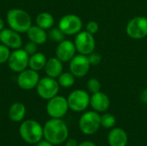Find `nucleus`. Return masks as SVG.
I'll return each instance as SVG.
<instances>
[{"mask_svg": "<svg viewBox=\"0 0 147 146\" xmlns=\"http://www.w3.org/2000/svg\"><path fill=\"white\" fill-rule=\"evenodd\" d=\"M24 50L26 51V52L28 55L31 56V55H33V54H34L36 52V51H37V44H35L33 41H29L25 45Z\"/></svg>", "mask_w": 147, "mask_h": 146, "instance_id": "nucleus-30", "label": "nucleus"}, {"mask_svg": "<svg viewBox=\"0 0 147 146\" xmlns=\"http://www.w3.org/2000/svg\"><path fill=\"white\" fill-rule=\"evenodd\" d=\"M88 59L90 63V65H98L102 62V56L97 52H91L88 55Z\"/></svg>", "mask_w": 147, "mask_h": 146, "instance_id": "nucleus-28", "label": "nucleus"}, {"mask_svg": "<svg viewBox=\"0 0 147 146\" xmlns=\"http://www.w3.org/2000/svg\"><path fill=\"white\" fill-rule=\"evenodd\" d=\"M69 108L67 99L61 96H55L51 98L47 105V112L55 119H60L67 113Z\"/></svg>", "mask_w": 147, "mask_h": 146, "instance_id": "nucleus-10", "label": "nucleus"}, {"mask_svg": "<svg viewBox=\"0 0 147 146\" xmlns=\"http://www.w3.org/2000/svg\"><path fill=\"white\" fill-rule=\"evenodd\" d=\"M40 81L38 71L32 69L24 70L21 71L17 77V83L19 87L25 90H29L37 86Z\"/></svg>", "mask_w": 147, "mask_h": 146, "instance_id": "nucleus-13", "label": "nucleus"}, {"mask_svg": "<svg viewBox=\"0 0 147 146\" xmlns=\"http://www.w3.org/2000/svg\"><path fill=\"white\" fill-rule=\"evenodd\" d=\"M65 146H78V143L76 139H71L66 142Z\"/></svg>", "mask_w": 147, "mask_h": 146, "instance_id": "nucleus-32", "label": "nucleus"}, {"mask_svg": "<svg viewBox=\"0 0 147 146\" xmlns=\"http://www.w3.org/2000/svg\"><path fill=\"white\" fill-rule=\"evenodd\" d=\"M65 34L59 28H52L48 34V36L49 38L53 40V41H56V42H61L65 40Z\"/></svg>", "mask_w": 147, "mask_h": 146, "instance_id": "nucleus-25", "label": "nucleus"}, {"mask_svg": "<svg viewBox=\"0 0 147 146\" xmlns=\"http://www.w3.org/2000/svg\"><path fill=\"white\" fill-rule=\"evenodd\" d=\"M90 97L89 94L83 89L73 90L67 98L69 108L74 112L84 111L90 105Z\"/></svg>", "mask_w": 147, "mask_h": 146, "instance_id": "nucleus-8", "label": "nucleus"}, {"mask_svg": "<svg viewBox=\"0 0 147 146\" xmlns=\"http://www.w3.org/2000/svg\"><path fill=\"white\" fill-rule=\"evenodd\" d=\"M36 24L45 30L49 29L54 25V18L48 12H41L36 17Z\"/></svg>", "mask_w": 147, "mask_h": 146, "instance_id": "nucleus-22", "label": "nucleus"}, {"mask_svg": "<svg viewBox=\"0 0 147 146\" xmlns=\"http://www.w3.org/2000/svg\"><path fill=\"white\" fill-rule=\"evenodd\" d=\"M87 89L92 94L100 91L101 83H100L99 80H97L96 78H90L87 83Z\"/></svg>", "mask_w": 147, "mask_h": 146, "instance_id": "nucleus-26", "label": "nucleus"}, {"mask_svg": "<svg viewBox=\"0 0 147 146\" xmlns=\"http://www.w3.org/2000/svg\"><path fill=\"white\" fill-rule=\"evenodd\" d=\"M29 55L26 52L24 49H15L10 52L9 58L8 59V65L11 71L15 72H21L27 69L28 66Z\"/></svg>", "mask_w": 147, "mask_h": 146, "instance_id": "nucleus-11", "label": "nucleus"}, {"mask_svg": "<svg viewBox=\"0 0 147 146\" xmlns=\"http://www.w3.org/2000/svg\"><path fill=\"white\" fill-rule=\"evenodd\" d=\"M58 83L59 86L63 88H70L75 83V77L74 75L70 72H62L59 77H58Z\"/></svg>", "mask_w": 147, "mask_h": 146, "instance_id": "nucleus-23", "label": "nucleus"}, {"mask_svg": "<svg viewBox=\"0 0 147 146\" xmlns=\"http://www.w3.org/2000/svg\"><path fill=\"white\" fill-rule=\"evenodd\" d=\"M0 41L2 44L12 49H19L22 45L19 33L11 28H3L0 32Z\"/></svg>", "mask_w": 147, "mask_h": 146, "instance_id": "nucleus-14", "label": "nucleus"}, {"mask_svg": "<svg viewBox=\"0 0 147 146\" xmlns=\"http://www.w3.org/2000/svg\"><path fill=\"white\" fill-rule=\"evenodd\" d=\"M7 22L11 29L18 33H27L32 26L31 17L28 13L20 9H12L8 11Z\"/></svg>", "mask_w": 147, "mask_h": 146, "instance_id": "nucleus-2", "label": "nucleus"}, {"mask_svg": "<svg viewBox=\"0 0 147 146\" xmlns=\"http://www.w3.org/2000/svg\"><path fill=\"white\" fill-rule=\"evenodd\" d=\"M70 71L74 75L75 77H84L90 68V63L89 61L88 56L84 54L75 55L69 63Z\"/></svg>", "mask_w": 147, "mask_h": 146, "instance_id": "nucleus-12", "label": "nucleus"}, {"mask_svg": "<svg viewBox=\"0 0 147 146\" xmlns=\"http://www.w3.org/2000/svg\"><path fill=\"white\" fill-rule=\"evenodd\" d=\"M116 122L115 117L111 114H104L101 116V126L104 128H112Z\"/></svg>", "mask_w": 147, "mask_h": 146, "instance_id": "nucleus-24", "label": "nucleus"}, {"mask_svg": "<svg viewBox=\"0 0 147 146\" xmlns=\"http://www.w3.org/2000/svg\"><path fill=\"white\" fill-rule=\"evenodd\" d=\"M25 114H26L25 106L20 102H16V103L12 104L9 108V119L15 122L21 121L24 118Z\"/></svg>", "mask_w": 147, "mask_h": 146, "instance_id": "nucleus-21", "label": "nucleus"}, {"mask_svg": "<svg viewBox=\"0 0 147 146\" xmlns=\"http://www.w3.org/2000/svg\"><path fill=\"white\" fill-rule=\"evenodd\" d=\"M83 28V22L79 16L74 14H68L61 17L59 22V28L65 35L78 34Z\"/></svg>", "mask_w": 147, "mask_h": 146, "instance_id": "nucleus-6", "label": "nucleus"}, {"mask_svg": "<svg viewBox=\"0 0 147 146\" xmlns=\"http://www.w3.org/2000/svg\"><path fill=\"white\" fill-rule=\"evenodd\" d=\"M78 126L84 134L92 135L101 126V116L96 111H88L80 117Z\"/></svg>", "mask_w": 147, "mask_h": 146, "instance_id": "nucleus-4", "label": "nucleus"}, {"mask_svg": "<svg viewBox=\"0 0 147 146\" xmlns=\"http://www.w3.org/2000/svg\"><path fill=\"white\" fill-rule=\"evenodd\" d=\"M128 137L122 128H113L108 135V142L110 146H126Z\"/></svg>", "mask_w": 147, "mask_h": 146, "instance_id": "nucleus-17", "label": "nucleus"}, {"mask_svg": "<svg viewBox=\"0 0 147 146\" xmlns=\"http://www.w3.org/2000/svg\"><path fill=\"white\" fill-rule=\"evenodd\" d=\"M20 134L26 142L35 144L40 141L43 136V129L37 121L28 120L22 123L20 126Z\"/></svg>", "mask_w": 147, "mask_h": 146, "instance_id": "nucleus-3", "label": "nucleus"}, {"mask_svg": "<svg viewBox=\"0 0 147 146\" xmlns=\"http://www.w3.org/2000/svg\"><path fill=\"white\" fill-rule=\"evenodd\" d=\"M99 30V24L96 21H90L86 25V31L91 34H95Z\"/></svg>", "mask_w": 147, "mask_h": 146, "instance_id": "nucleus-29", "label": "nucleus"}, {"mask_svg": "<svg viewBox=\"0 0 147 146\" xmlns=\"http://www.w3.org/2000/svg\"><path fill=\"white\" fill-rule=\"evenodd\" d=\"M36 89L38 95L41 98L45 100H50L51 98L57 96L59 90V84L58 81L55 80V78L46 77L40 79Z\"/></svg>", "mask_w": 147, "mask_h": 146, "instance_id": "nucleus-7", "label": "nucleus"}, {"mask_svg": "<svg viewBox=\"0 0 147 146\" xmlns=\"http://www.w3.org/2000/svg\"><path fill=\"white\" fill-rule=\"evenodd\" d=\"M43 135L51 144L60 145L67 139L68 128L63 120L53 118L45 124Z\"/></svg>", "mask_w": 147, "mask_h": 146, "instance_id": "nucleus-1", "label": "nucleus"}, {"mask_svg": "<svg viewBox=\"0 0 147 146\" xmlns=\"http://www.w3.org/2000/svg\"><path fill=\"white\" fill-rule=\"evenodd\" d=\"M37 146H53V144H51L50 142H48L47 140V141H41L40 142Z\"/></svg>", "mask_w": 147, "mask_h": 146, "instance_id": "nucleus-34", "label": "nucleus"}, {"mask_svg": "<svg viewBox=\"0 0 147 146\" xmlns=\"http://www.w3.org/2000/svg\"><path fill=\"white\" fill-rule=\"evenodd\" d=\"M76 51L77 49L73 42L68 40H64L59 43L56 48V58L61 62H70L75 56Z\"/></svg>", "mask_w": 147, "mask_h": 146, "instance_id": "nucleus-15", "label": "nucleus"}, {"mask_svg": "<svg viewBox=\"0 0 147 146\" xmlns=\"http://www.w3.org/2000/svg\"><path fill=\"white\" fill-rule=\"evenodd\" d=\"M74 44L77 51L80 54L87 56L93 52L96 47V40L93 34H90L86 30L82 32L80 31L78 34H77Z\"/></svg>", "mask_w": 147, "mask_h": 146, "instance_id": "nucleus-9", "label": "nucleus"}, {"mask_svg": "<svg viewBox=\"0 0 147 146\" xmlns=\"http://www.w3.org/2000/svg\"><path fill=\"white\" fill-rule=\"evenodd\" d=\"M78 146H96L93 142L91 141H84L80 144H78Z\"/></svg>", "mask_w": 147, "mask_h": 146, "instance_id": "nucleus-33", "label": "nucleus"}, {"mask_svg": "<svg viewBox=\"0 0 147 146\" xmlns=\"http://www.w3.org/2000/svg\"><path fill=\"white\" fill-rule=\"evenodd\" d=\"M47 61V60L45 54L41 52H35L34 54L30 56L28 60V66L30 69L39 71L45 68Z\"/></svg>", "mask_w": 147, "mask_h": 146, "instance_id": "nucleus-20", "label": "nucleus"}, {"mask_svg": "<svg viewBox=\"0 0 147 146\" xmlns=\"http://www.w3.org/2000/svg\"><path fill=\"white\" fill-rule=\"evenodd\" d=\"M27 34L29 40L37 45H43L47 42V34L45 29L40 28L39 26H31L27 31Z\"/></svg>", "mask_w": 147, "mask_h": 146, "instance_id": "nucleus-19", "label": "nucleus"}, {"mask_svg": "<svg viewBox=\"0 0 147 146\" xmlns=\"http://www.w3.org/2000/svg\"><path fill=\"white\" fill-rule=\"evenodd\" d=\"M63 62H61L58 58L49 59L45 65V72L47 77L56 78L63 72Z\"/></svg>", "mask_w": 147, "mask_h": 146, "instance_id": "nucleus-18", "label": "nucleus"}, {"mask_svg": "<svg viewBox=\"0 0 147 146\" xmlns=\"http://www.w3.org/2000/svg\"><path fill=\"white\" fill-rule=\"evenodd\" d=\"M10 55L9 48L3 44L0 45V65L4 64L8 61Z\"/></svg>", "mask_w": 147, "mask_h": 146, "instance_id": "nucleus-27", "label": "nucleus"}, {"mask_svg": "<svg viewBox=\"0 0 147 146\" xmlns=\"http://www.w3.org/2000/svg\"><path fill=\"white\" fill-rule=\"evenodd\" d=\"M126 31L127 35L134 40H140L147 36V18L136 16L131 19L127 24Z\"/></svg>", "mask_w": 147, "mask_h": 146, "instance_id": "nucleus-5", "label": "nucleus"}, {"mask_svg": "<svg viewBox=\"0 0 147 146\" xmlns=\"http://www.w3.org/2000/svg\"><path fill=\"white\" fill-rule=\"evenodd\" d=\"M3 28H4V22H3V19L0 18V32H1Z\"/></svg>", "mask_w": 147, "mask_h": 146, "instance_id": "nucleus-35", "label": "nucleus"}, {"mask_svg": "<svg viewBox=\"0 0 147 146\" xmlns=\"http://www.w3.org/2000/svg\"><path fill=\"white\" fill-rule=\"evenodd\" d=\"M140 100L143 103L147 104V88L142 91V93L140 95Z\"/></svg>", "mask_w": 147, "mask_h": 146, "instance_id": "nucleus-31", "label": "nucleus"}, {"mask_svg": "<svg viewBox=\"0 0 147 146\" xmlns=\"http://www.w3.org/2000/svg\"><path fill=\"white\" fill-rule=\"evenodd\" d=\"M90 105L95 111L102 113L109 109L110 106V100L106 94L98 91L94 93L90 97Z\"/></svg>", "mask_w": 147, "mask_h": 146, "instance_id": "nucleus-16", "label": "nucleus"}]
</instances>
